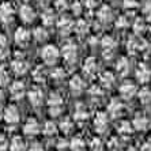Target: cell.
Instances as JSON below:
<instances>
[{"label": "cell", "mask_w": 151, "mask_h": 151, "mask_svg": "<svg viewBox=\"0 0 151 151\" xmlns=\"http://www.w3.org/2000/svg\"><path fill=\"white\" fill-rule=\"evenodd\" d=\"M41 60L46 65H55V64L59 61L60 57V50L56 45H52V44H46L41 48Z\"/></svg>", "instance_id": "obj_1"}, {"label": "cell", "mask_w": 151, "mask_h": 151, "mask_svg": "<svg viewBox=\"0 0 151 151\" xmlns=\"http://www.w3.org/2000/svg\"><path fill=\"white\" fill-rule=\"evenodd\" d=\"M63 105H64L63 97L60 94H57V93H50L49 98H48V106H49V113L53 117L61 114V112H63Z\"/></svg>", "instance_id": "obj_2"}, {"label": "cell", "mask_w": 151, "mask_h": 151, "mask_svg": "<svg viewBox=\"0 0 151 151\" xmlns=\"http://www.w3.org/2000/svg\"><path fill=\"white\" fill-rule=\"evenodd\" d=\"M61 55H63V59L65 60V63H67L68 65L74 64L75 61H76V57H78L76 45L71 41L65 42V44L63 45V48H61Z\"/></svg>", "instance_id": "obj_3"}, {"label": "cell", "mask_w": 151, "mask_h": 151, "mask_svg": "<svg viewBox=\"0 0 151 151\" xmlns=\"http://www.w3.org/2000/svg\"><path fill=\"white\" fill-rule=\"evenodd\" d=\"M19 119H21V114H19V109H18L15 105L10 104L7 105V108L3 110V120L10 125H14V124L19 123Z\"/></svg>", "instance_id": "obj_4"}, {"label": "cell", "mask_w": 151, "mask_h": 151, "mask_svg": "<svg viewBox=\"0 0 151 151\" xmlns=\"http://www.w3.org/2000/svg\"><path fill=\"white\" fill-rule=\"evenodd\" d=\"M15 10L10 1H3L0 4V21L3 23H11L14 21Z\"/></svg>", "instance_id": "obj_5"}, {"label": "cell", "mask_w": 151, "mask_h": 151, "mask_svg": "<svg viewBox=\"0 0 151 151\" xmlns=\"http://www.w3.org/2000/svg\"><path fill=\"white\" fill-rule=\"evenodd\" d=\"M30 38H32V33L29 32L26 27H18L14 33V40L17 42V45L21 48H25L30 44Z\"/></svg>", "instance_id": "obj_6"}, {"label": "cell", "mask_w": 151, "mask_h": 151, "mask_svg": "<svg viewBox=\"0 0 151 151\" xmlns=\"http://www.w3.org/2000/svg\"><path fill=\"white\" fill-rule=\"evenodd\" d=\"M10 97L12 99H22L26 95V86L23 82L21 81H15L10 84Z\"/></svg>", "instance_id": "obj_7"}, {"label": "cell", "mask_w": 151, "mask_h": 151, "mask_svg": "<svg viewBox=\"0 0 151 151\" xmlns=\"http://www.w3.org/2000/svg\"><path fill=\"white\" fill-rule=\"evenodd\" d=\"M11 71H12L17 76H23V75H26V72L29 71L27 61H26L25 59H22V57L14 59L12 63H11Z\"/></svg>", "instance_id": "obj_8"}, {"label": "cell", "mask_w": 151, "mask_h": 151, "mask_svg": "<svg viewBox=\"0 0 151 151\" xmlns=\"http://www.w3.org/2000/svg\"><path fill=\"white\" fill-rule=\"evenodd\" d=\"M108 125H109V121H108V114L106 113H97L94 117V129L98 132V134H104L108 129Z\"/></svg>", "instance_id": "obj_9"}, {"label": "cell", "mask_w": 151, "mask_h": 151, "mask_svg": "<svg viewBox=\"0 0 151 151\" xmlns=\"http://www.w3.org/2000/svg\"><path fill=\"white\" fill-rule=\"evenodd\" d=\"M98 61L95 57H87L83 63V72L87 78H94L98 71Z\"/></svg>", "instance_id": "obj_10"}, {"label": "cell", "mask_w": 151, "mask_h": 151, "mask_svg": "<svg viewBox=\"0 0 151 151\" xmlns=\"http://www.w3.org/2000/svg\"><path fill=\"white\" fill-rule=\"evenodd\" d=\"M27 98H29V102L32 104L34 108H38L41 105L42 102H44V93L40 87H33L30 91L27 93Z\"/></svg>", "instance_id": "obj_11"}, {"label": "cell", "mask_w": 151, "mask_h": 151, "mask_svg": "<svg viewBox=\"0 0 151 151\" xmlns=\"http://www.w3.org/2000/svg\"><path fill=\"white\" fill-rule=\"evenodd\" d=\"M19 18L23 23H32L35 19V11L33 10L32 6L29 4H23L21 8H19Z\"/></svg>", "instance_id": "obj_12"}, {"label": "cell", "mask_w": 151, "mask_h": 151, "mask_svg": "<svg viewBox=\"0 0 151 151\" xmlns=\"http://www.w3.org/2000/svg\"><path fill=\"white\" fill-rule=\"evenodd\" d=\"M136 91H137V88H136V86H135L132 82H124V83L120 86V88H119L120 95H121L124 99L134 98V95L136 94Z\"/></svg>", "instance_id": "obj_13"}, {"label": "cell", "mask_w": 151, "mask_h": 151, "mask_svg": "<svg viewBox=\"0 0 151 151\" xmlns=\"http://www.w3.org/2000/svg\"><path fill=\"white\" fill-rule=\"evenodd\" d=\"M40 131H41V127H40L38 121H37L34 117L27 119V121H26L25 125H23V132H25V135H27V136H35Z\"/></svg>", "instance_id": "obj_14"}, {"label": "cell", "mask_w": 151, "mask_h": 151, "mask_svg": "<svg viewBox=\"0 0 151 151\" xmlns=\"http://www.w3.org/2000/svg\"><path fill=\"white\" fill-rule=\"evenodd\" d=\"M123 104L119 101L117 98L112 99V101L109 102V105H108V109H106V112H108V114H109L110 117H119L121 116V113H123Z\"/></svg>", "instance_id": "obj_15"}, {"label": "cell", "mask_w": 151, "mask_h": 151, "mask_svg": "<svg viewBox=\"0 0 151 151\" xmlns=\"http://www.w3.org/2000/svg\"><path fill=\"white\" fill-rule=\"evenodd\" d=\"M70 90L72 94H82L84 90V81L78 75L72 76L70 79Z\"/></svg>", "instance_id": "obj_16"}, {"label": "cell", "mask_w": 151, "mask_h": 151, "mask_svg": "<svg viewBox=\"0 0 151 151\" xmlns=\"http://www.w3.org/2000/svg\"><path fill=\"white\" fill-rule=\"evenodd\" d=\"M74 26H75V22L71 21L70 18H61V19H59V22H57V29H59V32L64 35L72 32V30H74Z\"/></svg>", "instance_id": "obj_17"}, {"label": "cell", "mask_w": 151, "mask_h": 151, "mask_svg": "<svg viewBox=\"0 0 151 151\" xmlns=\"http://www.w3.org/2000/svg\"><path fill=\"white\" fill-rule=\"evenodd\" d=\"M88 119V112L86 109V106L79 104V105L75 108V113H74V120L76 123H84L87 121Z\"/></svg>", "instance_id": "obj_18"}, {"label": "cell", "mask_w": 151, "mask_h": 151, "mask_svg": "<svg viewBox=\"0 0 151 151\" xmlns=\"http://www.w3.org/2000/svg\"><path fill=\"white\" fill-rule=\"evenodd\" d=\"M136 78H137V81L140 82V83H147V82L150 81V79H151V71L148 70L147 65L142 64L140 67L137 68Z\"/></svg>", "instance_id": "obj_19"}, {"label": "cell", "mask_w": 151, "mask_h": 151, "mask_svg": "<svg viewBox=\"0 0 151 151\" xmlns=\"http://www.w3.org/2000/svg\"><path fill=\"white\" fill-rule=\"evenodd\" d=\"M41 21L45 26H52L56 21V14L52 8H45L41 14Z\"/></svg>", "instance_id": "obj_20"}, {"label": "cell", "mask_w": 151, "mask_h": 151, "mask_svg": "<svg viewBox=\"0 0 151 151\" xmlns=\"http://www.w3.org/2000/svg\"><path fill=\"white\" fill-rule=\"evenodd\" d=\"M10 151H27L25 140L21 136H14L10 143Z\"/></svg>", "instance_id": "obj_21"}, {"label": "cell", "mask_w": 151, "mask_h": 151, "mask_svg": "<svg viewBox=\"0 0 151 151\" xmlns=\"http://www.w3.org/2000/svg\"><path fill=\"white\" fill-rule=\"evenodd\" d=\"M132 127L134 128H136V129H140V131H144V129H147V127H148V120L146 116H143V114H136L134 119V123H132Z\"/></svg>", "instance_id": "obj_22"}, {"label": "cell", "mask_w": 151, "mask_h": 151, "mask_svg": "<svg viewBox=\"0 0 151 151\" xmlns=\"http://www.w3.org/2000/svg\"><path fill=\"white\" fill-rule=\"evenodd\" d=\"M32 78L35 83H42V82H45L46 72H45V70H44V67H42V65H37L32 72Z\"/></svg>", "instance_id": "obj_23"}, {"label": "cell", "mask_w": 151, "mask_h": 151, "mask_svg": "<svg viewBox=\"0 0 151 151\" xmlns=\"http://www.w3.org/2000/svg\"><path fill=\"white\" fill-rule=\"evenodd\" d=\"M33 37L37 42H45L49 37L48 34V30L45 27H42V26H38V27L34 29V32H33Z\"/></svg>", "instance_id": "obj_24"}, {"label": "cell", "mask_w": 151, "mask_h": 151, "mask_svg": "<svg viewBox=\"0 0 151 151\" xmlns=\"http://www.w3.org/2000/svg\"><path fill=\"white\" fill-rule=\"evenodd\" d=\"M8 55H10L8 40L4 34H0V59H6Z\"/></svg>", "instance_id": "obj_25"}, {"label": "cell", "mask_w": 151, "mask_h": 151, "mask_svg": "<svg viewBox=\"0 0 151 151\" xmlns=\"http://www.w3.org/2000/svg\"><path fill=\"white\" fill-rule=\"evenodd\" d=\"M99 82H101L104 87H112L113 83H114V75L112 72H109V71H105L99 76Z\"/></svg>", "instance_id": "obj_26"}, {"label": "cell", "mask_w": 151, "mask_h": 151, "mask_svg": "<svg viewBox=\"0 0 151 151\" xmlns=\"http://www.w3.org/2000/svg\"><path fill=\"white\" fill-rule=\"evenodd\" d=\"M42 134L45 135V136L50 137V136H55V135L57 134V125L56 123H53V121H46L45 124H44V127H42Z\"/></svg>", "instance_id": "obj_27"}, {"label": "cell", "mask_w": 151, "mask_h": 151, "mask_svg": "<svg viewBox=\"0 0 151 151\" xmlns=\"http://www.w3.org/2000/svg\"><path fill=\"white\" fill-rule=\"evenodd\" d=\"M70 150L71 151H86V143L82 137H74L70 142Z\"/></svg>", "instance_id": "obj_28"}, {"label": "cell", "mask_w": 151, "mask_h": 151, "mask_svg": "<svg viewBox=\"0 0 151 151\" xmlns=\"http://www.w3.org/2000/svg\"><path fill=\"white\" fill-rule=\"evenodd\" d=\"M116 41L110 37V35H108V37H104V40H102V48H104V52H109V53H113V50L116 49Z\"/></svg>", "instance_id": "obj_29"}, {"label": "cell", "mask_w": 151, "mask_h": 151, "mask_svg": "<svg viewBox=\"0 0 151 151\" xmlns=\"http://www.w3.org/2000/svg\"><path fill=\"white\" fill-rule=\"evenodd\" d=\"M10 83V70L6 65H0V87Z\"/></svg>", "instance_id": "obj_30"}, {"label": "cell", "mask_w": 151, "mask_h": 151, "mask_svg": "<svg viewBox=\"0 0 151 151\" xmlns=\"http://www.w3.org/2000/svg\"><path fill=\"white\" fill-rule=\"evenodd\" d=\"M97 15H98L99 21L104 22V23H108V22L112 19V11H110V8L108 7V6H104V7L98 11V14Z\"/></svg>", "instance_id": "obj_31"}, {"label": "cell", "mask_w": 151, "mask_h": 151, "mask_svg": "<svg viewBox=\"0 0 151 151\" xmlns=\"http://www.w3.org/2000/svg\"><path fill=\"white\" fill-rule=\"evenodd\" d=\"M59 128L63 131L64 134H70L72 128H74V120L70 119V117H64L61 121H60Z\"/></svg>", "instance_id": "obj_32"}, {"label": "cell", "mask_w": 151, "mask_h": 151, "mask_svg": "<svg viewBox=\"0 0 151 151\" xmlns=\"http://www.w3.org/2000/svg\"><path fill=\"white\" fill-rule=\"evenodd\" d=\"M116 68H117V71H119L120 75H127L128 74V71H129V63H128V59L121 57V59L117 61Z\"/></svg>", "instance_id": "obj_33"}, {"label": "cell", "mask_w": 151, "mask_h": 151, "mask_svg": "<svg viewBox=\"0 0 151 151\" xmlns=\"http://www.w3.org/2000/svg\"><path fill=\"white\" fill-rule=\"evenodd\" d=\"M74 32L76 33L78 35H84L88 32V25L86 23V21H78L74 26Z\"/></svg>", "instance_id": "obj_34"}, {"label": "cell", "mask_w": 151, "mask_h": 151, "mask_svg": "<svg viewBox=\"0 0 151 151\" xmlns=\"http://www.w3.org/2000/svg\"><path fill=\"white\" fill-rule=\"evenodd\" d=\"M139 99H140L142 104H144V105H147V104H150L151 102V90L147 87L142 88L140 91H139Z\"/></svg>", "instance_id": "obj_35"}, {"label": "cell", "mask_w": 151, "mask_h": 151, "mask_svg": "<svg viewBox=\"0 0 151 151\" xmlns=\"http://www.w3.org/2000/svg\"><path fill=\"white\" fill-rule=\"evenodd\" d=\"M88 148L90 151H104V143L99 137H93L88 144Z\"/></svg>", "instance_id": "obj_36"}, {"label": "cell", "mask_w": 151, "mask_h": 151, "mask_svg": "<svg viewBox=\"0 0 151 151\" xmlns=\"http://www.w3.org/2000/svg\"><path fill=\"white\" fill-rule=\"evenodd\" d=\"M117 131H119L120 134H129L131 131H132V125L128 121H121L117 125Z\"/></svg>", "instance_id": "obj_37"}, {"label": "cell", "mask_w": 151, "mask_h": 151, "mask_svg": "<svg viewBox=\"0 0 151 151\" xmlns=\"http://www.w3.org/2000/svg\"><path fill=\"white\" fill-rule=\"evenodd\" d=\"M50 76H52L53 79H56V81H61V79L65 78V70H63V68H60V67L55 68V70L52 71Z\"/></svg>", "instance_id": "obj_38"}, {"label": "cell", "mask_w": 151, "mask_h": 151, "mask_svg": "<svg viewBox=\"0 0 151 151\" xmlns=\"http://www.w3.org/2000/svg\"><path fill=\"white\" fill-rule=\"evenodd\" d=\"M8 148V139L6 135L0 134V151H6Z\"/></svg>", "instance_id": "obj_39"}, {"label": "cell", "mask_w": 151, "mask_h": 151, "mask_svg": "<svg viewBox=\"0 0 151 151\" xmlns=\"http://www.w3.org/2000/svg\"><path fill=\"white\" fill-rule=\"evenodd\" d=\"M55 7L57 10H65L68 7V0H55Z\"/></svg>", "instance_id": "obj_40"}, {"label": "cell", "mask_w": 151, "mask_h": 151, "mask_svg": "<svg viewBox=\"0 0 151 151\" xmlns=\"http://www.w3.org/2000/svg\"><path fill=\"white\" fill-rule=\"evenodd\" d=\"M27 151H44V148H42V146L40 143H33L30 147H29Z\"/></svg>", "instance_id": "obj_41"}, {"label": "cell", "mask_w": 151, "mask_h": 151, "mask_svg": "<svg viewBox=\"0 0 151 151\" xmlns=\"http://www.w3.org/2000/svg\"><path fill=\"white\" fill-rule=\"evenodd\" d=\"M67 147H70V143H67L64 139H60L59 144H57V148H59L60 151H63V148H67Z\"/></svg>", "instance_id": "obj_42"}, {"label": "cell", "mask_w": 151, "mask_h": 151, "mask_svg": "<svg viewBox=\"0 0 151 151\" xmlns=\"http://www.w3.org/2000/svg\"><path fill=\"white\" fill-rule=\"evenodd\" d=\"M95 3H97V0H84V4L87 6V7H94L95 6Z\"/></svg>", "instance_id": "obj_43"}, {"label": "cell", "mask_w": 151, "mask_h": 151, "mask_svg": "<svg viewBox=\"0 0 151 151\" xmlns=\"http://www.w3.org/2000/svg\"><path fill=\"white\" fill-rule=\"evenodd\" d=\"M48 1H49V0H37V3H38L40 6H46Z\"/></svg>", "instance_id": "obj_44"}, {"label": "cell", "mask_w": 151, "mask_h": 151, "mask_svg": "<svg viewBox=\"0 0 151 151\" xmlns=\"http://www.w3.org/2000/svg\"><path fill=\"white\" fill-rule=\"evenodd\" d=\"M0 120H3V110L0 109Z\"/></svg>", "instance_id": "obj_45"}, {"label": "cell", "mask_w": 151, "mask_h": 151, "mask_svg": "<svg viewBox=\"0 0 151 151\" xmlns=\"http://www.w3.org/2000/svg\"><path fill=\"white\" fill-rule=\"evenodd\" d=\"M1 99H3V93L0 91V101H1Z\"/></svg>", "instance_id": "obj_46"}, {"label": "cell", "mask_w": 151, "mask_h": 151, "mask_svg": "<svg viewBox=\"0 0 151 151\" xmlns=\"http://www.w3.org/2000/svg\"><path fill=\"white\" fill-rule=\"evenodd\" d=\"M23 1H29V0H23Z\"/></svg>", "instance_id": "obj_47"}]
</instances>
